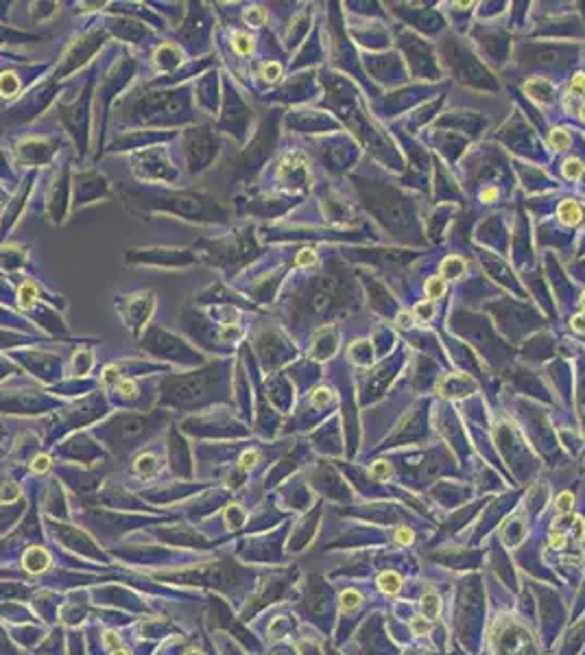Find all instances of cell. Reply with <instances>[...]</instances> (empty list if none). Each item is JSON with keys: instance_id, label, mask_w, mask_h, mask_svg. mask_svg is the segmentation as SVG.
<instances>
[{"instance_id": "2", "label": "cell", "mask_w": 585, "mask_h": 655, "mask_svg": "<svg viewBox=\"0 0 585 655\" xmlns=\"http://www.w3.org/2000/svg\"><path fill=\"white\" fill-rule=\"evenodd\" d=\"M50 564V557L46 550L42 548H31L27 555H24V568L31 572H44Z\"/></svg>"}, {"instance_id": "35", "label": "cell", "mask_w": 585, "mask_h": 655, "mask_svg": "<svg viewBox=\"0 0 585 655\" xmlns=\"http://www.w3.org/2000/svg\"><path fill=\"white\" fill-rule=\"evenodd\" d=\"M114 655H129V651H125V649H123V651H116Z\"/></svg>"}, {"instance_id": "11", "label": "cell", "mask_w": 585, "mask_h": 655, "mask_svg": "<svg viewBox=\"0 0 585 655\" xmlns=\"http://www.w3.org/2000/svg\"><path fill=\"white\" fill-rule=\"evenodd\" d=\"M295 262H297V266H310V264H315V262H317L315 249H304V252H299Z\"/></svg>"}, {"instance_id": "5", "label": "cell", "mask_w": 585, "mask_h": 655, "mask_svg": "<svg viewBox=\"0 0 585 655\" xmlns=\"http://www.w3.org/2000/svg\"><path fill=\"white\" fill-rule=\"evenodd\" d=\"M445 293V280L441 278V275H435V278H428L426 280V295H428V299L433 301V299H439Z\"/></svg>"}, {"instance_id": "25", "label": "cell", "mask_w": 585, "mask_h": 655, "mask_svg": "<svg viewBox=\"0 0 585 655\" xmlns=\"http://www.w3.org/2000/svg\"><path fill=\"white\" fill-rule=\"evenodd\" d=\"M570 323H572V330H576V332H585V313L574 315Z\"/></svg>"}, {"instance_id": "36", "label": "cell", "mask_w": 585, "mask_h": 655, "mask_svg": "<svg viewBox=\"0 0 585 655\" xmlns=\"http://www.w3.org/2000/svg\"><path fill=\"white\" fill-rule=\"evenodd\" d=\"M581 306L585 308V293H583V295H581Z\"/></svg>"}, {"instance_id": "34", "label": "cell", "mask_w": 585, "mask_h": 655, "mask_svg": "<svg viewBox=\"0 0 585 655\" xmlns=\"http://www.w3.org/2000/svg\"><path fill=\"white\" fill-rule=\"evenodd\" d=\"M186 655H201V651H197V649H192V651H188Z\"/></svg>"}, {"instance_id": "10", "label": "cell", "mask_w": 585, "mask_h": 655, "mask_svg": "<svg viewBox=\"0 0 585 655\" xmlns=\"http://www.w3.org/2000/svg\"><path fill=\"white\" fill-rule=\"evenodd\" d=\"M415 315H417L419 319H424V321H428V319H433V315H435V306H433V301H419V304L415 306Z\"/></svg>"}, {"instance_id": "3", "label": "cell", "mask_w": 585, "mask_h": 655, "mask_svg": "<svg viewBox=\"0 0 585 655\" xmlns=\"http://www.w3.org/2000/svg\"><path fill=\"white\" fill-rule=\"evenodd\" d=\"M559 219H561L566 225H579L581 219H583V210L581 205L572 201V199H566L561 205H559Z\"/></svg>"}, {"instance_id": "20", "label": "cell", "mask_w": 585, "mask_h": 655, "mask_svg": "<svg viewBox=\"0 0 585 655\" xmlns=\"http://www.w3.org/2000/svg\"><path fill=\"white\" fill-rule=\"evenodd\" d=\"M395 321H398V325L400 328H411L413 325V313H408V310H402V313H398V317H395Z\"/></svg>"}, {"instance_id": "30", "label": "cell", "mask_w": 585, "mask_h": 655, "mask_svg": "<svg viewBox=\"0 0 585 655\" xmlns=\"http://www.w3.org/2000/svg\"><path fill=\"white\" fill-rule=\"evenodd\" d=\"M496 197H498V190H496V188H489V190H485L483 195H480V199H483V201H494Z\"/></svg>"}, {"instance_id": "23", "label": "cell", "mask_w": 585, "mask_h": 655, "mask_svg": "<svg viewBox=\"0 0 585 655\" xmlns=\"http://www.w3.org/2000/svg\"><path fill=\"white\" fill-rule=\"evenodd\" d=\"M256 459H258V454L254 450H247L243 456H240V465H243V468H251V465L256 463Z\"/></svg>"}, {"instance_id": "16", "label": "cell", "mask_w": 585, "mask_h": 655, "mask_svg": "<svg viewBox=\"0 0 585 655\" xmlns=\"http://www.w3.org/2000/svg\"><path fill=\"white\" fill-rule=\"evenodd\" d=\"M572 505H574V498H572V494H568V491L557 498V509L561 511V513H568V511H570V509H572Z\"/></svg>"}, {"instance_id": "29", "label": "cell", "mask_w": 585, "mask_h": 655, "mask_svg": "<svg viewBox=\"0 0 585 655\" xmlns=\"http://www.w3.org/2000/svg\"><path fill=\"white\" fill-rule=\"evenodd\" d=\"M413 629H415L417 633H426V631H428V623H426L424 618H417L415 625H413Z\"/></svg>"}, {"instance_id": "22", "label": "cell", "mask_w": 585, "mask_h": 655, "mask_svg": "<svg viewBox=\"0 0 585 655\" xmlns=\"http://www.w3.org/2000/svg\"><path fill=\"white\" fill-rule=\"evenodd\" d=\"M550 544H553L557 550H559V548H563V546H566V537H563V533H561V531H553V533H550Z\"/></svg>"}, {"instance_id": "14", "label": "cell", "mask_w": 585, "mask_h": 655, "mask_svg": "<svg viewBox=\"0 0 585 655\" xmlns=\"http://www.w3.org/2000/svg\"><path fill=\"white\" fill-rule=\"evenodd\" d=\"M570 92L572 94H585V74L583 72H576L570 81Z\"/></svg>"}, {"instance_id": "9", "label": "cell", "mask_w": 585, "mask_h": 655, "mask_svg": "<svg viewBox=\"0 0 585 655\" xmlns=\"http://www.w3.org/2000/svg\"><path fill=\"white\" fill-rule=\"evenodd\" d=\"M332 400V391L330 389H317L315 393H313V398H310V402L315 404L317 409H321V407H328V402Z\"/></svg>"}, {"instance_id": "18", "label": "cell", "mask_w": 585, "mask_h": 655, "mask_svg": "<svg viewBox=\"0 0 585 655\" xmlns=\"http://www.w3.org/2000/svg\"><path fill=\"white\" fill-rule=\"evenodd\" d=\"M245 20H247L249 24H254V27H258V24H262V22H264V11H262V9H251V11H247Z\"/></svg>"}, {"instance_id": "8", "label": "cell", "mask_w": 585, "mask_h": 655, "mask_svg": "<svg viewBox=\"0 0 585 655\" xmlns=\"http://www.w3.org/2000/svg\"><path fill=\"white\" fill-rule=\"evenodd\" d=\"M585 173V166H583V162H579V160H566V164H563V175L568 177V179H579L581 175Z\"/></svg>"}, {"instance_id": "12", "label": "cell", "mask_w": 585, "mask_h": 655, "mask_svg": "<svg viewBox=\"0 0 585 655\" xmlns=\"http://www.w3.org/2000/svg\"><path fill=\"white\" fill-rule=\"evenodd\" d=\"M18 88V81H15V76H11V74H5L3 79H0V92L5 94V97H9V94Z\"/></svg>"}, {"instance_id": "24", "label": "cell", "mask_w": 585, "mask_h": 655, "mask_svg": "<svg viewBox=\"0 0 585 655\" xmlns=\"http://www.w3.org/2000/svg\"><path fill=\"white\" fill-rule=\"evenodd\" d=\"M424 607L428 609V614H439V601L435 599V596H426L424 599Z\"/></svg>"}, {"instance_id": "32", "label": "cell", "mask_w": 585, "mask_h": 655, "mask_svg": "<svg viewBox=\"0 0 585 655\" xmlns=\"http://www.w3.org/2000/svg\"><path fill=\"white\" fill-rule=\"evenodd\" d=\"M118 644V638L114 633H107L105 635V646H116Z\"/></svg>"}, {"instance_id": "21", "label": "cell", "mask_w": 585, "mask_h": 655, "mask_svg": "<svg viewBox=\"0 0 585 655\" xmlns=\"http://www.w3.org/2000/svg\"><path fill=\"white\" fill-rule=\"evenodd\" d=\"M33 297H35V286L33 284H27V286L22 288V306H29V301H33Z\"/></svg>"}, {"instance_id": "6", "label": "cell", "mask_w": 585, "mask_h": 655, "mask_svg": "<svg viewBox=\"0 0 585 655\" xmlns=\"http://www.w3.org/2000/svg\"><path fill=\"white\" fill-rule=\"evenodd\" d=\"M400 576L395 574V572H382L380 576H378V585H380V590H384L386 594H393V592H398V588H400Z\"/></svg>"}, {"instance_id": "15", "label": "cell", "mask_w": 585, "mask_h": 655, "mask_svg": "<svg viewBox=\"0 0 585 655\" xmlns=\"http://www.w3.org/2000/svg\"><path fill=\"white\" fill-rule=\"evenodd\" d=\"M18 494H20V489L13 485V483H5L3 487H0V498L3 500H13V498H18Z\"/></svg>"}, {"instance_id": "27", "label": "cell", "mask_w": 585, "mask_h": 655, "mask_svg": "<svg viewBox=\"0 0 585 655\" xmlns=\"http://www.w3.org/2000/svg\"><path fill=\"white\" fill-rule=\"evenodd\" d=\"M574 524H576V529H574L576 540H583L585 537V520L583 518H574Z\"/></svg>"}, {"instance_id": "13", "label": "cell", "mask_w": 585, "mask_h": 655, "mask_svg": "<svg viewBox=\"0 0 585 655\" xmlns=\"http://www.w3.org/2000/svg\"><path fill=\"white\" fill-rule=\"evenodd\" d=\"M234 44H236V50L238 53H249L254 46V42H251V37H247V35H240V33H236L234 35Z\"/></svg>"}, {"instance_id": "7", "label": "cell", "mask_w": 585, "mask_h": 655, "mask_svg": "<svg viewBox=\"0 0 585 655\" xmlns=\"http://www.w3.org/2000/svg\"><path fill=\"white\" fill-rule=\"evenodd\" d=\"M550 144L555 146L557 151H566L570 146V136H568L566 129H553L550 131Z\"/></svg>"}, {"instance_id": "19", "label": "cell", "mask_w": 585, "mask_h": 655, "mask_svg": "<svg viewBox=\"0 0 585 655\" xmlns=\"http://www.w3.org/2000/svg\"><path fill=\"white\" fill-rule=\"evenodd\" d=\"M280 72H282L280 64H266V66H264V79H266V81H275V79L280 76Z\"/></svg>"}, {"instance_id": "26", "label": "cell", "mask_w": 585, "mask_h": 655, "mask_svg": "<svg viewBox=\"0 0 585 655\" xmlns=\"http://www.w3.org/2000/svg\"><path fill=\"white\" fill-rule=\"evenodd\" d=\"M48 465H50L48 456H37L35 463H33V470H35V472H44V470H48Z\"/></svg>"}, {"instance_id": "28", "label": "cell", "mask_w": 585, "mask_h": 655, "mask_svg": "<svg viewBox=\"0 0 585 655\" xmlns=\"http://www.w3.org/2000/svg\"><path fill=\"white\" fill-rule=\"evenodd\" d=\"M398 542H402V544H411V540H413V533L408 531V529H400L398 531Z\"/></svg>"}, {"instance_id": "17", "label": "cell", "mask_w": 585, "mask_h": 655, "mask_svg": "<svg viewBox=\"0 0 585 655\" xmlns=\"http://www.w3.org/2000/svg\"><path fill=\"white\" fill-rule=\"evenodd\" d=\"M341 601H343V607L352 609V607L358 605L360 596H358V592H354V590H345V592H343V596H341Z\"/></svg>"}, {"instance_id": "33", "label": "cell", "mask_w": 585, "mask_h": 655, "mask_svg": "<svg viewBox=\"0 0 585 655\" xmlns=\"http://www.w3.org/2000/svg\"><path fill=\"white\" fill-rule=\"evenodd\" d=\"M579 116H581V120L585 123V103H583V105H581V109H579Z\"/></svg>"}, {"instance_id": "31", "label": "cell", "mask_w": 585, "mask_h": 655, "mask_svg": "<svg viewBox=\"0 0 585 655\" xmlns=\"http://www.w3.org/2000/svg\"><path fill=\"white\" fill-rule=\"evenodd\" d=\"M374 474L378 476V474H389V465L386 463H376L374 465Z\"/></svg>"}, {"instance_id": "4", "label": "cell", "mask_w": 585, "mask_h": 655, "mask_svg": "<svg viewBox=\"0 0 585 655\" xmlns=\"http://www.w3.org/2000/svg\"><path fill=\"white\" fill-rule=\"evenodd\" d=\"M463 271H465V262H463L461 258H457V256L445 258L443 264H441V278L443 280H457V278L463 275Z\"/></svg>"}, {"instance_id": "1", "label": "cell", "mask_w": 585, "mask_h": 655, "mask_svg": "<svg viewBox=\"0 0 585 655\" xmlns=\"http://www.w3.org/2000/svg\"><path fill=\"white\" fill-rule=\"evenodd\" d=\"M553 90H555L553 83L546 81V79H533V81H529V83H524V92L531 94L533 99H537L539 103L550 101V97H553Z\"/></svg>"}]
</instances>
